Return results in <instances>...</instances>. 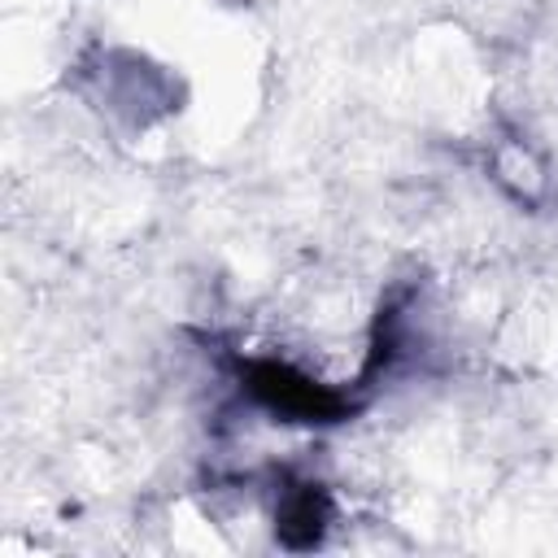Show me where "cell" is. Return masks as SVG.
Wrapping results in <instances>:
<instances>
[{
	"label": "cell",
	"instance_id": "cell-1",
	"mask_svg": "<svg viewBox=\"0 0 558 558\" xmlns=\"http://www.w3.org/2000/svg\"><path fill=\"white\" fill-rule=\"evenodd\" d=\"M253 392L270 405V410H279V414H296V418H331L336 410H340V401L331 397V392H323L318 384H310L305 375H296V371H288V366H275V362H266V366H253Z\"/></svg>",
	"mask_w": 558,
	"mask_h": 558
}]
</instances>
